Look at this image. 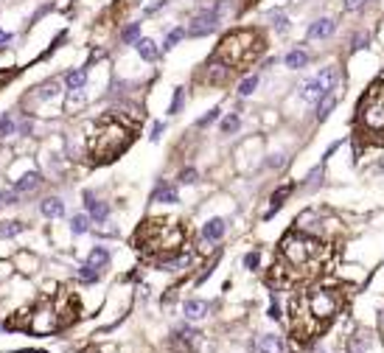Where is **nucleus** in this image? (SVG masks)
Listing matches in <instances>:
<instances>
[{
  "label": "nucleus",
  "mask_w": 384,
  "mask_h": 353,
  "mask_svg": "<svg viewBox=\"0 0 384 353\" xmlns=\"http://www.w3.org/2000/svg\"><path fill=\"white\" fill-rule=\"evenodd\" d=\"M39 179H43V177H39L37 171H28L26 177H20L14 182V191H17V194H20V191H31V188H37V185H39Z\"/></svg>",
  "instance_id": "nucleus-15"
},
{
  "label": "nucleus",
  "mask_w": 384,
  "mask_h": 353,
  "mask_svg": "<svg viewBox=\"0 0 384 353\" xmlns=\"http://www.w3.org/2000/svg\"><path fill=\"white\" fill-rule=\"evenodd\" d=\"M289 194H292V185H284V188H280L278 194H272V207H269V213H267V216H272V213L278 211L280 205H284V199H286Z\"/></svg>",
  "instance_id": "nucleus-20"
},
{
  "label": "nucleus",
  "mask_w": 384,
  "mask_h": 353,
  "mask_svg": "<svg viewBox=\"0 0 384 353\" xmlns=\"http://www.w3.org/2000/svg\"><path fill=\"white\" fill-rule=\"evenodd\" d=\"M185 233L177 221L169 219H152L137 230L135 244L140 250H149V253H177L179 244H183Z\"/></svg>",
  "instance_id": "nucleus-3"
},
{
  "label": "nucleus",
  "mask_w": 384,
  "mask_h": 353,
  "mask_svg": "<svg viewBox=\"0 0 384 353\" xmlns=\"http://www.w3.org/2000/svg\"><path fill=\"white\" fill-rule=\"evenodd\" d=\"M258 350L261 353H280L284 350V342H280V337H275V334H267V337H261V342H258Z\"/></svg>",
  "instance_id": "nucleus-12"
},
{
  "label": "nucleus",
  "mask_w": 384,
  "mask_h": 353,
  "mask_svg": "<svg viewBox=\"0 0 384 353\" xmlns=\"http://www.w3.org/2000/svg\"><path fill=\"white\" fill-rule=\"evenodd\" d=\"M9 39H11V34H9V31H3V28H0V48H3L6 43H9Z\"/></svg>",
  "instance_id": "nucleus-39"
},
{
  "label": "nucleus",
  "mask_w": 384,
  "mask_h": 353,
  "mask_svg": "<svg viewBox=\"0 0 384 353\" xmlns=\"http://www.w3.org/2000/svg\"><path fill=\"white\" fill-rule=\"evenodd\" d=\"M337 308H339V297L328 289H311L306 295L295 297L292 300V331H295V339L306 342L317 331H322L334 320Z\"/></svg>",
  "instance_id": "nucleus-1"
},
{
  "label": "nucleus",
  "mask_w": 384,
  "mask_h": 353,
  "mask_svg": "<svg viewBox=\"0 0 384 353\" xmlns=\"http://www.w3.org/2000/svg\"><path fill=\"white\" fill-rule=\"evenodd\" d=\"M326 255H328L326 244H320L311 236H303V233H292L280 241V258H284L286 266H292V278L317 272L320 264L326 261Z\"/></svg>",
  "instance_id": "nucleus-2"
},
{
  "label": "nucleus",
  "mask_w": 384,
  "mask_h": 353,
  "mask_svg": "<svg viewBox=\"0 0 384 353\" xmlns=\"http://www.w3.org/2000/svg\"><path fill=\"white\" fill-rule=\"evenodd\" d=\"M194 177H196V171H194V169H185L179 179H183V182H194Z\"/></svg>",
  "instance_id": "nucleus-37"
},
{
  "label": "nucleus",
  "mask_w": 384,
  "mask_h": 353,
  "mask_svg": "<svg viewBox=\"0 0 384 353\" xmlns=\"http://www.w3.org/2000/svg\"><path fill=\"white\" fill-rule=\"evenodd\" d=\"M160 132H163V123H154V129H152V140H157Z\"/></svg>",
  "instance_id": "nucleus-40"
},
{
  "label": "nucleus",
  "mask_w": 384,
  "mask_h": 353,
  "mask_svg": "<svg viewBox=\"0 0 384 353\" xmlns=\"http://www.w3.org/2000/svg\"><path fill=\"white\" fill-rule=\"evenodd\" d=\"M334 81H337V70H334V68H326L320 76H317V79H311L309 85L303 87V98H306V101H320V98H326V95L331 93Z\"/></svg>",
  "instance_id": "nucleus-7"
},
{
  "label": "nucleus",
  "mask_w": 384,
  "mask_h": 353,
  "mask_svg": "<svg viewBox=\"0 0 384 353\" xmlns=\"http://www.w3.org/2000/svg\"><path fill=\"white\" fill-rule=\"evenodd\" d=\"M179 107H183V90H177V93H174V101H171V115L174 112H179Z\"/></svg>",
  "instance_id": "nucleus-32"
},
{
  "label": "nucleus",
  "mask_w": 384,
  "mask_h": 353,
  "mask_svg": "<svg viewBox=\"0 0 384 353\" xmlns=\"http://www.w3.org/2000/svg\"><path fill=\"white\" fill-rule=\"evenodd\" d=\"M368 345H370V339H365V337L353 339V345H351V353H362V348H368Z\"/></svg>",
  "instance_id": "nucleus-31"
},
{
  "label": "nucleus",
  "mask_w": 384,
  "mask_h": 353,
  "mask_svg": "<svg viewBox=\"0 0 384 353\" xmlns=\"http://www.w3.org/2000/svg\"><path fill=\"white\" fill-rule=\"evenodd\" d=\"M183 37H185V31H183V28H174V31L169 34V37H166V45H163V48H174V45H177Z\"/></svg>",
  "instance_id": "nucleus-29"
},
{
  "label": "nucleus",
  "mask_w": 384,
  "mask_h": 353,
  "mask_svg": "<svg viewBox=\"0 0 384 353\" xmlns=\"http://www.w3.org/2000/svg\"><path fill=\"white\" fill-rule=\"evenodd\" d=\"M306 62H309V53H306V51L286 53V68H306Z\"/></svg>",
  "instance_id": "nucleus-18"
},
{
  "label": "nucleus",
  "mask_w": 384,
  "mask_h": 353,
  "mask_svg": "<svg viewBox=\"0 0 384 353\" xmlns=\"http://www.w3.org/2000/svg\"><path fill=\"white\" fill-rule=\"evenodd\" d=\"M334 28H337V23H334V20H328V17H322V20L311 23V28H309V39H322V37H331V34H334Z\"/></svg>",
  "instance_id": "nucleus-9"
},
{
  "label": "nucleus",
  "mask_w": 384,
  "mask_h": 353,
  "mask_svg": "<svg viewBox=\"0 0 384 353\" xmlns=\"http://www.w3.org/2000/svg\"><path fill=\"white\" fill-rule=\"evenodd\" d=\"M137 37H140V23H132V26H127L124 28V34H121V39L124 43H137Z\"/></svg>",
  "instance_id": "nucleus-21"
},
{
  "label": "nucleus",
  "mask_w": 384,
  "mask_h": 353,
  "mask_svg": "<svg viewBox=\"0 0 384 353\" xmlns=\"http://www.w3.org/2000/svg\"><path fill=\"white\" fill-rule=\"evenodd\" d=\"M154 199H157V202H177V191H174V188H157Z\"/></svg>",
  "instance_id": "nucleus-24"
},
{
  "label": "nucleus",
  "mask_w": 384,
  "mask_h": 353,
  "mask_svg": "<svg viewBox=\"0 0 384 353\" xmlns=\"http://www.w3.org/2000/svg\"><path fill=\"white\" fill-rule=\"evenodd\" d=\"M208 314V303L205 300H188L185 303V317L188 320H199V317Z\"/></svg>",
  "instance_id": "nucleus-14"
},
{
  "label": "nucleus",
  "mask_w": 384,
  "mask_h": 353,
  "mask_svg": "<svg viewBox=\"0 0 384 353\" xmlns=\"http://www.w3.org/2000/svg\"><path fill=\"white\" fill-rule=\"evenodd\" d=\"M79 278L85 280V283H95V280H98V272H95V269H90L87 264L79 269Z\"/></svg>",
  "instance_id": "nucleus-26"
},
{
  "label": "nucleus",
  "mask_w": 384,
  "mask_h": 353,
  "mask_svg": "<svg viewBox=\"0 0 384 353\" xmlns=\"http://www.w3.org/2000/svg\"><path fill=\"white\" fill-rule=\"evenodd\" d=\"M269 317H272V320H278V317H280V308H278V303H272V306H269Z\"/></svg>",
  "instance_id": "nucleus-38"
},
{
  "label": "nucleus",
  "mask_w": 384,
  "mask_h": 353,
  "mask_svg": "<svg viewBox=\"0 0 384 353\" xmlns=\"http://www.w3.org/2000/svg\"><path fill=\"white\" fill-rule=\"evenodd\" d=\"M365 3H370V0H345V9L353 11V9H362Z\"/></svg>",
  "instance_id": "nucleus-35"
},
{
  "label": "nucleus",
  "mask_w": 384,
  "mask_h": 353,
  "mask_svg": "<svg viewBox=\"0 0 384 353\" xmlns=\"http://www.w3.org/2000/svg\"><path fill=\"white\" fill-rule=\"evenodd\" d=\"M244 264H247L250 269H255V266H258V253H250L247 258H244Z\"/></svg>",
  "instance_id": "nucleus-36"
},
{
  "label": "nucleus",
  "mask_w": 384,
  "mask_h": 353,
  "mask_svg": "<svg viewBox=\"0 0 384 353\" xmlns=\"http://www.w3.org/2000/svg\"><path fill=\"white\" fill-rule=\"evenodd\" d=\"M255 87H258V76H247V79L241 81V87H238V93H241V95H250Z\"/></svg>",
  "instance_id": "nucleus-25"
},
{
  "label": "nucleus",
  "mask_w": 384,
  "mask_h": 353,
  "mask_svg": "<svg viewBox=\"0 0 384 353\" xmlns=\"http://www.w3.org/2000/svg\"><path fill=\"white\" fill-rule=\"evenodd\" d=\"M70 227H73V233H85L87 227H90V216H85V213L73 216V221H70Z\"/></svg>",
  "instance_id": "nucleus-23"
},
{
  "label": "nucleus",
  "mask_w": 384,
  "mask_h": 353,
  "mask_svg": "<svg viewBox=\"0 0 384 353\" xmlns=\"http://www.w3.org/2000/svg\"><path fill=\"white\" fill-rule=\"evenodd\" d=\"M362 123L370 132H384V85H373L359 104Z\"/></svg>",
  "instance_id": "nucleus-6"
},
{
  "label": "nucleus",
  "mask_w": 384,
  "mask_h": 353,
  "mask_svg": "<svg viewBox=\"0 0 384 353\" xmlns=\"http://www.w3.org/2000/svg\"><path fill=\"white\" fill-rule=\"evenodd\" d=\"M334 104H337V101H334V95H331V93H328V95H326V98H320V104H317V115H320V118H326V115H328V112H331V110H334Z\"/></svg>",
  "instance_id": "nucleus-22"
},
{
  "label": "nucleus",
  "mask_w": 384,
  "mask_h": 353,
  "mask_svg": "<svg viewBox=\"0 0 384 353\" xmlns=\"http://www.w3.org/2000/svg\"><path fill=\"white\" fill-rule=\"evenodd\" d=\"M216 115H219V110H211V112H208L205 118H199V127H208V123H211V121H216Z\"/></svg>",
  "instance_id": "nucleus-34"
},
{
  "label": "nucleus",
  "mask_w": 384,
  "mask_h": 353,
  "mask_svg": "<svg viewBox=\"0 0 384 353\" xmlns=\"http://www.w3.org/2000/svg\"><path fill=\"white\" fill-rule=\"evenodd\" d=\"M11 132H14V123H11L9 115H3L0 118V137H9Z\"/></svg>",
  "instance_id": "nucleus-30"
},
{
  "label": "nucleus",
  "mask_w": 384,
  "mask_h": 353,
  "mask_svg": "<svg viewBox=\"0 0 384 353\" xmlns=\"http://www.w3.org/2000/svg\"><path fill=\"white\" fill-rule=\"evenodd\" d=\"M221 9H225V3H216V6H211V9L199 11V14L191 20L188 34H191V37H202V34H211L213 28L219 26V14H221Z\"/></svg>",
  "instance_id": "nucleus-8"
},
{
  "label": "nucleus",
  "mask_w": 384,
  "mask_h": 353,
  "mask_svg": "<svg viewBox=\"0 0 384 353\" xmlns=\"http://www.w3.org/2000/svg\"><path fill=\"white\" fill-rule=\"evenodd\" d=\"M39 213L48 216V219H56V216H62V213H65V202L56 199V196H51V199H45L43 205H39Z\"/></svg>",
  "instance_id": "nucleus-10"
},
{
  "label": "nucleus",
  "mask_w": 384,
  "mask_h": 353,
  "mask_svg": "<svg viewBox=\"0 0 384 353\" xmlns=\"http://www.w3.org/2000/svg\"><path fill=\"white\" fill-rule=\"evenodd\" d=\"M236 129H238V115H230V118H225V121H221V132H225V135L236 132Z\"/></svg>",
  "instance_id": "nucleus-27"
},
{
  "label": "nucleus",
  "mask_w": 384,
  "mask_h": 353,
  "mask_svg": "<svg viewBox=\"0 0 384 353\" xmlns=\"http://www.w3.org/2000/svg\"><path fill=\"white\" fill-rule=\"evenodd\" d=\"M137 53H140L146 62H154L160 51H157V45H154L152 39H137Z\"/></svg>",
  "instance_id": "nucleus-17"
},
{
  "label": "nucleus",
  "mask_w": 384,
  "mask_h": 353,
  "mask_svg": "<svg viewBox=\"0 0 384 353\" xmlns=\"http://www.w3.org/2000/svg\"><path fill=\"white\" fill-rule=\"evenodd\" d=\"M107 261H110V253H107L104 247H95L93 253H90V258L85 261V264H87L90 269H95V272H98L101 266H107Z\"/></svg>",
  "instance_id": "nucleus-13"
},
{
  "label": "nucleus",
  "mask_w": 384,
  "mask_h": 353,
  "mask_svg": "<svg viewBox=\"0 0 384 353\" xmlns=\"http://www.w3.org/2000/svg\"><path fill=\"white\" fill-rule=\"evenodd\" d=\"M85 81H87V73H85V70H73V73H68L65 85H68L70 90H79V87H85Z\"/></svg>",
  "instance_id": "nucleus-19"
},
{
  "label": "nucleus",
  "mask_w": 384,
  "mask_h": 353,
  "mask_svg": "<svg viewBox=\"0 0 384 353\" xmlns=\"http://www.w3.org/2000/svg\"><path fill=\"white\" fill-rule=\"evenodd\" d=\"M3 224H6V227H0V236H14V233L23 230L20 221H3Z\"/></svg>",
  "instance_id": "nucleus-28"
},
{
  "label": "nucleus",
  "mask_w": 384,
  "mask_h": 353,
  "mask_svg": "<svg viewBox=\"0 0 384 353\" xmlns=\"http://www.w3.org/2000/svg\"><path fill=\"white\" fill-rule=\"evenodd\" d=\"M85 205L90 207L93 219H98V221H104V219H107V213H110V207L101 205V202H95V199H93V194H87V196H85Z\"/></svg>",
  "instance_id": "nucleus-16"
},
{
  "label": "nucleus",
  "mask_w": 384,
  "mask_h": 353,
  "mask_svg": "<svg viewBox=\"0 0 384 353\" xmlns=\"http://www.w3.org/2000/svg\"><path fill=\"white\" fill-rule=\"evenodd\" d=\"M0 205H6V194H0Z\"/></svg>",
  "instance_id": "nucleus-41"
},
{
  "label": "nucleus",
  "mask_w": 384,
  "mask_h": 353,
  "mask_svg": "<svg viewBox=\"0 0 384 353\" xmlns=\"http://www.w3.org/2000/svg\"><path fill=\"white\" fill-rule=\"evenodd\" d=\"M129 140H132L129 129L124 127V123H118V121H112V118H110V121H104L98 127V132L93 135V140H90V152H93V157L98 160V163H104V160L118 157V154L129 146Z\"/></svg>",
  "instance_id": "nucleus-5"
},
{
  "label": "nucleus",
  "mask_w": 384,
  "mask_h": 353,
  "mask_svg": "<svg viewBox=\"0 0 384 353\" xmlns=\"http://www.w3.org/2000/svg\"><path fill=\"white\" fill-rule=\"evenodd\" d=\"M261 51H264V45H261L258 31L241 28V31H233L221 39V45L216 48V59H221L227 68H244V65H250Z\"/></svg>",
  "instance_id": "nucleus-4"
},
{
  "label": "nucleus",
  "mask_w": 384,
  "mask_h": 353,
  "mask_svg": "<svg viewBox=\"0 0 384 353\" xmlns=\"http://www.w3.org/2000/svg\"><path fill=\"white\" fill-rule=\"evenodd\" d=\"M272 20H275V26H278V31H286V28H289V23H286L284 14H272Z\"/></svg>",
  "instance_id": "nucleus-33"
},
{
  "label": "nucleus",
  "mask_w": 384,
  "mask_h": 353,
  "mask_svg": "<svg viewBox=\"0 0 384 353\" xmlns=\"http://www.w3.org/2000/svg\"><path fill=\"white\" fill-rule=\"evenodd\" d=\"M202 236H205L208 241H219V238L225 236V219H211L202 227Z\"/></svg>",
  "instance_id": "nucleus-11"
}]
</instances>
